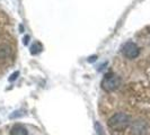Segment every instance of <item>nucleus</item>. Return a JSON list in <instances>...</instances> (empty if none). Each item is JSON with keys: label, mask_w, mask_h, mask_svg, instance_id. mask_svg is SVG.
<instances>
[{"label": "nucleus", "mask_w": 150, "mask_h": 135, "mask_svg": "<svg viewBox=\"0 0 150 135\" xmlns=\"http://www.w3.org/2000/svg\"><path fill=\"white\" fill-rule=\"evenodd\" d=\"M17 54L18 44L13 20L0 9V75L15 63Z\"/></svg>", "instance_id": "f257e3e1"}, {"label": "nucleus", "mask_w": 150, "mask_h": 135, "mask_svg": "<svg viewBox=\"0 0 150 135\" xmlns=\"http://www.w3.org/2000/svg\"><path fill=\"white\" fill-rule=\"evenodd\" d=\"M132 124V117L127 112L119 110L113 112L107 120V125L112 131L115 132H123Z\"/></svg>", "instance_id": "f03ea898"}, {"label": "nucleus", "mask_w": 150, "mask_h": 135, "mask_svg": "<svg viewBox=\"0 0 150 135\" xmlns=\"http://www.w3.org/2000/svg\"><path fill=\"white\" fill-rule=\"evenodd\" d=\"M122 84V79L119 75H106L102 81V88L105 90L106 92H113L117 90Z\"/></svg>", "instance_id": "7ed1b4c3"}, {"label": "nucleus", "mask_w": 150, "mask_h": 135, "mask_svg": "<svg viewBox=\"0 0 150 135\" xmlns=\"http://www.w3.org/2000/svg\"><path fill=\"white\" fill-rule=\"evenodd\" d=\"M121 53L123 55V58L128 59V60H134L139 56V47L138 44L134 42H127L122 45L121 47Z\"/></svg>", "instance_id": "20e7f679"}, {"label": "nucleus", "mask_w": 150, "mask_h": 135, "mask_svg": "<svg viewBox=\"0 0 150 135\" xmlns=\"http://www.w3.org/2000/svg\"><path fill=\"white\" fill-rule=\"evenodd\" d=\"M9 135H28L27 128L22 124H15L13 127L10 128Z\"/></svg>", "instance_id": "39448f33"}]
</instances>
